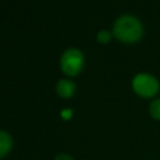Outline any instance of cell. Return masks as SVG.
<instances>
[{
  "mask_svg": "<svg viewBox=\"0 0 160 160\" xmlns=\"http://www.w3.org/2000/svg\"><path fill=\"white\" fill-rule=\"evenodd\" d=\"M97 39H98L99 42H102V44H106V42H109L110 39H111V34H110L108 31H100L97 35Z\"/></svg>",
  "mask_w": 160,
  "mask_h": 160,
  "instance_id": "7",
  "label": "cell"
},
{
  "mask_svg": "<svg viewBox=\"0 0 160 160\" xmlns=\"http://www.w3.org/2000/svg\"><path fill=\"white\" fill-rule=\"evenodd\" d=\"M75 84L72 81L61 80L57 83V93L62 98H70L75 93Z\"/></svg>",
  "mask_w": 160,
  "mask_h": 160,
  "instance_id": "4",
  "label": "cell"
},
{
  "mask_svg": "<svg viewBox=\"0 0 160 160\" xmlns=\"http://www.w3.org/2000/svg\"><path fill=\"white\" fill-rule=\"evenodd\" d=\"M83 64H84L83 53L76 48L67 49L60 59V65H61L62 71L71 76L80 73Z\"/></svg>",
  "mask_w": 160,
  "mask_h": 160,
  "instance_id": "2",
  "label": "cell"
},
{
  "mask_svg": "<svg viewBox=\"0 0 160 160\" xmlns=\"http://www.w3.org/2000/svg\"><path fill=\"white\" fill-rule=\"evenodd\" d=\"M133 88L137 95L144 98H150L158 93L159 84L154 76L142 73L136 75L133 80Z\"/></svg>",
  "mask_w": 160,
  "mask_h": 160,
  "instance_id": "3",
  "label": "cell"
},
{
  "mask_svg": "<svg viewBox=\"0 0 160 160\" xmlns=\"http://www.w3.org/2000/svg\"><path fill=\"white\" fill-rule=\"evenodd\" d=\"M61 117L64 119V120H69V119H71V117H72V110H70V109L63 110V111L61 112Z\"/></svg>",
  "mask_w": 160,
  "mask_h": 160,
  "instance_id": "8",
  "label": "cell"
},
{
  "mask_svg": "<svg viewBox=\"0 0 160 160\" xmlns=\"http://www.w3.org/2000/svg\"><path fill=\"white\" fill-rule=\"evenodd\" d=\"M13 146L12 137L9 133L0 131V159L6 157L11 152Z\"/></svg>",
  "mask_w": 160,
  "mask_h": 160,
  "instance_id": "5",
  "label": "cell"
},
{
  "mask_svg": "<svg viewBox=\"0 0 160 160\" xmlns=\"http://www.w3.org/2000/svg\"><path fill=\"white\" fill-rule=\"evenodd\" d=\"M55 160H74V159L72 158L71 156L67 155V154H60V155H58V156L56 157Z\"/></svg>",
  "mask_w": 160,
  "mask_h": 160,
  "instance_id": "9",
  "label": "cell"
},
{
  "mask_svg": "<svg viewBox=\"0 0 160 160\" xmlns=\"http://www.w3.org/2000/svg\"><path fill=\"white\" fill-rule=\"evenodd\" d=\"M113 33L118 39L124 42H134L141 38L143 34L142 23L132 15H122L116 21Z\"/></svg>",
  "mask_w": 160,
  "mask_h": 160,
  "instance_id": "1",
  "label": "cell"
},
{
  "mask_svg": "<svg viewBox=\"0 0 160 160\" xmlns=\"http://www.w3.org/2000/svg\"><path fill=\"white\" fill-rule=\"evenodd\" d=\"M149 113L155 120H160V99H156L150 103Z\"/></svg>",
  "mask_w": 160,
  "mask_h": 160,
  "instance_id": "6",
  "label": "cell"
}]
</instances>
